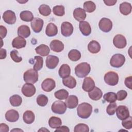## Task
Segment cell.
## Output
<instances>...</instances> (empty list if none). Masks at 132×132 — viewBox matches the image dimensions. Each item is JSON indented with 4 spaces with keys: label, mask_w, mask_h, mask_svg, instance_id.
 <instances>
[{
    "label": "cell",
    "mask_w": 132,
    "mask_h": 132,
    "mask_svg": "<svg viewBox=\"0 0 132 132\" xmlns=\"http://www.w3.org/2000/svg\"><path fill=\"white\" fill-rule=\"evenodd\" d=\"M84 10L87 12L91 13L96 9V5L92 1H86L84 3Z\"/></svg>",
    "instance_id": "cell-37"
},
{
    "label": "cell",
    "mask_w": 132,
    "mask_h": 132,
    "mask_svg": "<svg viewBox=\"0 0 132 132\" xmlns=\"http://www.w3.org/2000/svg\"><path fill=\"white\" fill-rule=\"evenodd\" d=\"M69 128L66 126H59L56 128L55 131H64V132H69Z\"/></svg>",
    "instance_id": "cell-51"
},
{
    "label": "cell",
    "mask_w": 132,
    "mask_h": 132,
    "mask_svg": "<svg viewBox=\"0 0 132 132\" xmlns=\"http://www.w3.org/2000/svg\"><path fill=\"white\" fill-rule=\"evenodd\" d=\"M43 21L39 18H34L31 22L30 25L33 31L36 33L40 32L43 26Z\"/></svg>",
    "instance_id": "cell-14"
},
{
    "label": "cell",
    "mask_w": 132,
    "mask_h": 132,
    "mask_svg": "<svg viewBox=\"0 0 132 132\" xmlns=\"http://www.w3.org/2000/svg\"><path fill=\"white\" fill-rule=\"evenodd\" d=\"M62 82L65 86L70 89H73L76 86V80L72 76H69L63 78Z\"/></svg>",
    "instance_id": "cell-29"
},
{
    "label": "cell",
    "mask_w": 132,
    "mask_h": 132,
    "mask_svg": "<svg viewBox=\"0 0 132 132\" xmlns=\"http://www.w3.org/2000/svg\"><path fill=\"white\" fill-rule=\"evenodd\" d=\"M51 109L53 112L62 114L66 111L67 106L64 102L60 101H56L53 103Z\"/></svg>",
    "instance_id": "cell-6"
},
{
    "label": "cell",
    "mask_w": 132,
    "mask_h": 132,
    "mask_svg": "<svg viewBox=\"0 0 132 132\" xmlns=\"http://www.w3.org/2000/svg\"><path fill=\"white\" fill-rule=\"evenodd\" d=\"M131 82H132V77L131 76H128V77H126L125 79V81H124L125 85L129 89H132V83H131Z\"/></svg>",
    "instance_id": "cell-48"
},
{
    "label": "cell",
    "mask_w": 132,
    "mask_h": 132,
    "mask_svg": "<svg viewBox=\"0 0 132 132\" xmlns=\"http://www.w3.org/2000/svg\"><path fill=\"white\" fill-rule=\"evenodd\" d=\"M20 17L22 21L25 22H31L32 20L34 19L32 12L28 10L22 11L20 14Z\"/></svg>",
    "instance_id": "cell-33"
},
{
    "label": "cell",
    "mask_w": 132,
    "mask_h": 132,
    "mask_svg": "<svg viewBox=\"0 0 132 132\" xmlns=\"http://www.w3.org/2000/svg\"><path fill=\"white\" fill-rule=\"evenodd\" d=\"M122 126L127 129H130L132 127V118L131 116H129L127 118L122 120Z\"/></svg>",
    "instance_id": "cell-45"
},
{
    "label": "cell",
    "mask_w": 132,
    "mask_h": 132,
    "mask_svg": "<svg viewBox=\"0 0 132 132\" xmlns=\"http://www.w3.org/2000/svg\"><path fill=\"white\" fill-rule=\"evenodd\" d=\"M91 71L90 64L87 62H82L77 64L75 68V73L79 78L86 77Z\"/></svg>",
    "instance_id": "cell-2"
},
{
    "label": "cell",
    "mask_w": 132,
    "mask_h": 132,
    "mask_svg": "<svg viewBox=\"0 0 132 132\" xmlns=\"http://www.w3.org/2000/svg\"><path fill=\"white\" fill-rule=\"evenodd\" d=\"M73 14L74 19L80 22L84 21L86 18V13L85 11L80 7L75 9Z\"/></svg>",
    "instance_id": "cell-18"
},
{
    "label": "cell",
    "mask_w": 132,
    "mask_h": 132,
    "mask_svg": "<svg viewBox=\"0 0 132 132\" xmlns=\"http://www.w3.org/2000/svg\"><path fill=\"white\" fill-rule=\"evenodd\" d=\"M15 130H16V131H23V130H21V129H12L11 130V131H15Z\"/></svg>",
    "instance_id": "cell-55"
},
{
    "label": "cell",
    "mask_w": 132,
    "mask_h": 132,
    "mask_svg": "<svg viewBox=\"0 0 132 132\" xmlns=\"http://www.w3.org/2000/svg\"><path fill=\"white\" fill-rule=\"evenodd\" d=\"M59 58L54 55H49L46 59V66L50 69H55L58 65Z\"/></svg>",
    "instance_id": "cell-16"
},
{
    "label": "cell",
    "mask_w": 132,
    "mask_h": 132,
    "mask_svg": "<svg viewBox=\"0 0 132 132\" xmlns=\"http://www.w3.org/2000/svg\"><path fill=\"white\" fill-rule=\"evenodd\" d=\"M125 61V58L124 55L121 54L113 55L110 60V64L114 68L121 67Z\"/></svg>",
    "instance_id": "cell-4"
},
{
    "label": "cell",
    "mask_w": 132,
    "mask_h": 132,
    "mask_svg": "<svg viewBox=\"0 0 132 132\" xmlns=\"http://www.w3.org/2000/svg\"><path fill=\"white\" fill-rule=\"evenodd\" d=\"M127 93L125 90H121L119 91L116 94L117 100L118 101H123L124 100L127 96Z\"/></svg>",
    "instance_id": "cell-47"
},
{
    "label": "cell",
    "mask_w": 132,
    "mask_h": 132,
    "mask_svg": "<svg viewBox=\"0 0 132 132\" xmlns=\"http://www.w3.org/2000/svg\"><path fill=\"white\" fill-rule=\"evenodd\" d=\"M58 73L59 76L62 78H64L70 76L71 73V69L70 66L67 64H62L59 68Z\"/></svg>",
    "instance_id": "cell-26"
},
{
    "label": "cell",
    "mask_w": 132,
    "mask_h": 132,
    "mask_svg": "<svg viewBox=\"0 0 132 132\" xmlns=\"http://www.w3.org/2000/svg\"><path fill=\"white\" fill-rule=\"evenodd\" d=\"M36 52L42 56H47L50 52V48L45 44H42L35 48Z\"/></svg>",
    "instance_id": "cell-30"
},
{
    "label": "cell",
    "mask_w": 132,
    "mask_h": 132,
    "mask_svg": "<svg viewBox=\"0 0 132 132\" xmlns=\"http://www.w3.org/2000/svg\"><path fill=\"white\" fill-rule=\"evenodd\" d=\"M62 121L60 118L56 117H52L48 120V125L52 128H57L60 126Z\"/></svg>",
    "instance_id": "cell-32"
},
{
    "label": "cell",
    "mask_w": 132,
    "mask_h": 132,
    "mask_svg": "<svg viewBox=\"0 0 132 132\" xmlns=\"http://www.w3.org/2000/svg\"><path fill=\"white\" fill-rule=\"evenodd\" d=\"M92 112V106L88 103H82L79 104L77 108V112L78 117L82 119L88 118Z\"/></svg>",
    "instance_id": "cell-1"
},
{
    "label": "cell",
    "mask_w": 132,
    "mask_h": 132,
    "mask_svg": "<svg viewBox=\"0 0 132 132\" xmlns=\"http://www.w3.org/2000/svg\"><path fill=\"white\" fill-rule=\"evenodd\" d=\"M39 12L41 15L46 16L51 14V9L49 6L45 4H42L39 7Z\"/></svg>",
    "instance_id": "cell-39"
},
{
    "label": "cell",
    "mask_w": 132,
    "mask_h": 132,
    "mask_svg": "<svg viewBox=\"0 0 132 132\" xmlns=\"http://www.w3.org/2000/svg\"><path fill=\"white\" fill-rule=\"evenodd\" d=\"M131 5L129 3L125 2L122 3L120 5V11L122 14L124 15H127L129 14L131 12Z\"/></svg>",
    "instance_id": "cell-27"
},
{
    "label": "cell",
    "mask_w": 132,
    "mask_h": 132,
    "mask_svg": "<svg viewBox=\"0 0 132 132\" xmlns=\"http://www.w3.org/2000/svg\"><path fill=\"white\" fill-rule=\"evenodd\" d=\"M117 108V105L116 103H110L106 108V112L109 116H112L115 113Z\"/></svg>",
    "instance_id": "cell-44"
},
{
    "label": "cell",
    "mask_w": 132,
    "mask_h": 132,
    "mask_svg": "<svg viewBox=\"0 0 132 132\" xmlns=\"http://www.w3.org/2000/svg\"><path fill=\"white\" fill-rule=\"evenodd\" d=\"M35 114L34 112L30 110H26L23 113V119L24 122L28 124H31L35 120Z\"/></svg>",
    "instance_id": "cell-31"
},
{
    "label": "cell",
    "mask_w": 132,
    "mask_h": 132,
    "mask_svg": "<svg viewBox=\"0 0 132 132\" xmlns=\"http://www.w3.org/2000/svg\"><path fill=\"white\" fill-rule=\"evenodd\" d=\"M35 87L31 84L26 83L24 84L22 88V92L23 94L26 97H31L36 93Z\"/></svg>",
    "instance_id": "cell-11"
},
{
    "label": "cell",
    "mask_w": 132,
    "mask_h": 132,
    "mask_svg": "<svg viewBox=\"0 0 132 132\" xmlns=\"http://www.w3.org/2000/svg\"><path fill=\"white\" fill-rule=\"evenodd\" d=\"M69 58L72 61H77L81 57L80 52L75 49L71 50L68 53Z\"/></svg>",
    "instance_id": "cell-35"
},
{
    "label": "cell",
    "mask_w": 132,
    "mask_h": 132,
    "mask_svg": "<svg viewBox=\"0 0 132 132\" xmlns=\"http://www.w3.org/2000/svg\"><path fill=\"white\" fill-rule=\"evenodd\" d=\"M7 53L6 50L4 48H1L0 50V59H3L6 57Z\"/></svg>",
    "instance_id": "cell-52"
},
{
    "label": "cell",
    "mask_w": 132,
    "mask_h": 132,
    "mask_svg": "<svg viewBox=\"0 0 132 132\" xmlns=\"http://www.w3.org/2000/svg\"><path fill=\"white\" fill-rule=\"evenodd\" d=\"M56 98L59 100H62L66 99L69 95V92L65 89H60L54 93Z\"/></svg>",
    "instance_id": "cell-38"
},
{
    "label": "cell",
    "mask_w": 132,
    "mask_h": 132,
    "mask_svg": "<svg viewBox=\"0 0 132 132\" xmlns=\"http://www.w3.org/2000/svg\"><path fill=\"white\" fill-rule=\"evenodd\" d=\"M9 126L5 124V123H1L0 125V131L1 132H7L9 131Z\"/></svg>",
    "instance_id": "cell-50"
},
{
    "label": "cell",
    "mask_w": 132,
    "mask_h": 132,
    "mask_svg": "<svg viewBox=\"0 0 132 132\" xmlns=\"http://www.w3.org/2000/svg\"><path fill=\"white\" fill-rule=\"evenodd\" d=\"M23 78L26 83L34 84L38 80V71L34 69H29L24 73Z\"/></svg>",
    "instance_id": "cell-3"
},
{
    "label": "cell",
    "mask_w": 132,
    "mask_h": 132,
    "mask_svg": "<svg viewBox=\"0 0 132 132\" xmlns=\"http://www.w3.org/2000/svg\"><path fill=\"white\" fill-rule=\"evenodd\" d=\"M37 103L40 106L44 107L48 103V98L44 94H40L37 97Z\"/></svg>",
    "instance_id": "cell-42"
},
{
    "label": "cell",
    "mask_w": 132,
    "mask_h": 132,
    "mask_svg": "<svg viewBox=\"0 0 132 132\" xmlns=\"http://www.w3.org/2000/svg\"><path fill=\"white\" fill-rule=\"evenodd\" d=\"M104 99L107 102L113 103L117 100L116 94L112 92H109L105 93L103 96Z\"/></svg>",
    "instance_id": "cell-41"
},
{
    "label": "cell",
    "mask_w": 132,
    "mask_h": 132,
    "mask_svg": "<svg viewBox=\"0 0 132 132\" xmlns=\"http://www.w3.org/2000/svg\"><path fill=\"white\" fill-rule=\"evenodd\" d=\"M18 52L16 50H12L10 52V57L12 60L15 62H20L22 60V58L18 56Z\"/></svg>",
    "instance_id": "cell-46"
},
{
    "label": "cell",
    "mask_w": 132,
    "mask_h": 132,
    "mask_svg": "<svg viewBox=\"0 0 132 132\" xmlns=\"http://www.w3.org/2000/svg\"><path fill=\"white\" fill-rule=\"evenodd\" d=\"M79 28L81 34L85 36L90 35L91 32V28L90 24L86 21H82L79 23Z\"/></svg>",
    "instance_id": "cell-20"
},
{
    "label": "cell",
    "mask_w": 132,
    "mask_h": 132,
    "mask_svg": "<svg viewBox=\"0 0 132 132\" xmlns=\"http://www.w3.org/2000/svg\"><path fill=\"white\" fill-rule=\"evenodd\" d=\"M45 130H46V131H49L48 129H45V128L44 127H42V128H41L40 129H39L38 131H45Z\"/></svg>",
    "instance_id": "cell-54"
},
{
    "label": "cell",
    "mask_w": 132,
    "mask_h": 132,
    "mask_svg": "<svg viewBox=\"0 0 132 132\" xmlns=\"http://www.w3.org/2000/svg\"><path fill=\"white\" fill-rule=\"evenodd\" d=\"M104 3L107 6H113L117 2V0H107L104 1Z\"/></svg>",
    "instance_id": "cell-53"
},
{
    "label": "cell",
    "mask_w": 132,
    "mask_h": 132,
    "mask_svg": "<svg viewBox=\"0 0 132 132\" xmlns=\"http://www.w3.org/2000/svg\"><path fill=\"white\" fill-rule=\"evenodd\" d=\"M0 32H1V39H3V38H4L7 33V29L5 27L1 25L0 26Z\"/></svg>",
    "instance_id": "cell-49"
},
{
    "label": "cell",
    "mask_w": 132,
    "mask_h": 132,
    "mask_svg": "<svg viewBox=\"0 0 132 132\" xmlns=\"http://www.w3.org/2000/svg\"><path fill=\"white\" fill-rule=\"evenodd\" d=\"M78 103V99L75 95H70L68 96L65 101V104L67 107L70 109H73L77 107Z\"/></svg>",
    "instance_id": "cell-19"
},
{
    "label": "cell",
    "mask_w": 132,
    "mask_h": 132,
    "mask_svg": "<svg viewBox=\"0 0 132 132\" xmlns=\"http://www.w3.org/2000/svg\"><path fill=\"white\" fill-rule=\"evenodd\" d=\"M102 95L103 93L101 90L95 86L91 91L88 92L89 97L93 101L99 100L102 97Z\"/></svg>",
    "instance_id": "cell-22"
},
{
    "label": "cell",
    "mask_w": 132,
    "mask_h": 132,
    "mask_svg": "<svg viewBox=\"0 0 132 132\" xmlns=\"http://www.w3.org/2000/svg\"><path fill=\"white\" fill-rule=\"evenodd\" d=\"M95 87V82L93 79L90 77H85L84 79V82L82 85V89L86 92H89L91 91Z\"/></svg>",
    "instance_id": "cell-15"
},
{
    "label": "cell",
    "mask_w": 132,
    "mask_h": 132,
    "mask_svg": "<svg viewBox=\"0 0 132 132\" xmlns=\"http://www.w3.org/2000/svg\"><path fill=\"white\" fill-rule=\"evenodd\" d=\"M104 79L107 85L110 86H115L118 83L119 76L117 73L113 71H110L105 74Z\"/></svg>",
    "instance_id": "cell-5"
},
{
    "label": "cell",
    "mask_w": 132,
    "mask_h": 132,
    "mask_svg": "<svg viewBox=\"0 0 132 132\" xmlns=\"http://www.w3.org/2000/svg\"><path fill=\"white\" fill-rule=\"evenodd\" d=\"M10 104L14 107H18L20 106L22 102V97L17 94H14L11 96L9 98Z\"/></svg>",
    "instance_id": "cell-36"
},
{
    "label": "cell",
    "mask_w": 132,
    "mask_h": 132,
    "mask_svg": "<svg viewBox=\"0 0 132 132\" xmlns=\"http://www.w3.org/2000/svg\"><path fill=\"white\" fill-rule=\"evenodd\" d=\"M32 60L34 61V69L37 71L41 70L42 68L43 64V58L40 56H36Z\"/></svg>",
    "instance_id": "cell-34"
},
{
    "label": "cell",
    "mask_w": 132,
    "mask_h": 132,
    "mask_svg": "<svg viewBox=\"0 0 132 132\" xmlns=\"http://www.w3.org/2000/svg\"><path fill=\"white\" fill-rule=\"evenodd\" d=\"M3 19L6 23L12 25L15 23L16 16L15 13L10 10H7L3 14Z\"/></svg>",
    "instance_id": "cell-12"
},
{
    "label": "cell",
    "mask_w": 132,
    "mask_h": 132,
    "mask_svg": "<svg viewBox=\"0 0 132 132\" xmlns=\"http://www.w3.org/2000/svg\"><path fill=\"white\" fill-rule=\"evenodd\" d=\"M18 35L19 37L23 38H28L30 35V30L27 25H21L18 28Z\"/></svg>",
    "instance_id": "cell-24"
},
{
    "label": "cell",
    "mask_w": 132,
    "mask_h": 132,
    "mask_svg": "<svg viewBox=\"0 0 132 132\" xmlns=\"http://www.w3.org/2000/svg\"><path fill=\"white\" fill-rule=\"evenodd\" d=\"M113 43L117 48H123L126 46V39L124 36L118 34L116 35L113 38Z\"/></svg>",
    "instance_id": "cell-9"
},
{
    "label": "cell",
    "mask_w": 132,
    "mask_h": 132,
    "mask_svg": "<svg viewBox=\"0 0 132 132\" xmlns=\"http://www.w3.org/2000/svg\"><path fill=\"white\" fill-rule=\"evenodd\" d=\"M53 13L57 16H63L65 14L64 7L62 5L55 6L53 8Z\"/></svg>",
    "instance_id": "cell-40"
},
{
    "label": "cell",
    "mask_w": 132,
    "mask_h": 132,
    "mask_svg": "<svg viewBox=\"0 0 132 132\" xmlns=\"http://www.w3.org/2000/svg\"><path fill=\"white\" fill-rule=\"evenodd\" d=\"M50 46L53 51L57 53L61 52L64 49L63 43L58 40H54L51 41Z\"/></svg>",
    "instance_id": "cell-21"
},
{
    "label": "cell",
    "mask_w": 132,
    "mask_h": 132,
    "mask_svg": "<svg viewBox=\"0 0 132 132\" xmlns=\"http://www.w3.org/2000/svg\"><path fill=\"white\" fill-rule=\"evenodd\" d=\"M74 132H88L89 131V126L84 123H79L76 125L74 129Z\"/></svg>",
    "instance_id": "cell-43"
},
{
    "label": "cell",
    "mask_w": 132,
    "mask_h": 132,
    "mask_svg": "<svg viewBox=\"0 0 132 132\" xmlns=\"http://www.w3.org/2000/svg\"><path fill=\"white\" fill-rule=\"evenodd\" d=\"M116 111L118 118L121 120H123L129 116V110L126 106H119L117 107Z\"/></svg>",
    "instance_id": "cell-8"
},
{
    "label": "cell",
    "mask_w": 132,
    "mask_h": 132,
    "mask_svg": "<svg viewBox=\"0 0 132 132\" xmlns=\"http://www.w3.org/2000/svg\"><path fill=\"white\" fill-rule=\"evenodd\" d=\"M55 86L56 84L55 80L50 78H47L44 80L41 84V87L43 90L47 92L52 91Z\"/></svg>",
    "instance_id": "cell-13"
},
{
    "label": "cell",
    "mask_w": 132,
    "mask_h": 132,
    "mask_svg": "<svg viewBox=\"0 0 132 132\" xmlns=\"http://www.w3.org/2000/svg\"><path fill=\"white\" fill-rule=\"evenodd\" d=\"M88 50L90 53L92 54H96L100 51L101 45L96 41L92 40L88 44Z\"/></svg>",
    "instance_id": "cell-28"
},
{
    "label": "cell",
    "mask_w": 132,
    "mask_h": 132,
    "mask_svg": "<svg viewBox=\"0 0 132 132\" xmlns=\"http://www.w3.org/2000/svg\"><path fill=\"white\" fill-rule=\"evenodd\" d=\"M98 26L102 31L105 32H108L112 29V22L110 19L106 18H103L100 21Z\"/></svg>",
    "instance_id": "cell-7"
},
{
    "label": "cell",
    "mask_w": 132,
    "mask_h": 132,
    "mask_svg": "<svg viewBox=\"0 0 132 132\" xmlns=\"http://www.w3.org/2000/svg\"><path fill=\"white\" fill-rule=\"evenodd\" d=\"M5 118L7 121L10 122H14L19 119V114L16 110L10 109L5 113Z\"/></svg>",
    "instance_id": "cell-17"
},
{
    "label": "cell",
    "mask_w": 132,
    "mask_h": 132,
    "mask_svg": "<svg viewBox=\"0 0 132 132\" xmlns=\"http://www.w3.org/2000/svg\"><path fill=\"white\" fill-rule=\"evenodd\" d=\"M26 44V41L22 37H15L12 42V46L13 47L19 49L24 47Z\"/></svg>",
    "instance_id": "cell-23"
},
{
    "label": "cell",
    "mask_w": 132,
    "mask_h": 132,
    "mask_svg": "<svg viewBox=\"0 0 132 132\" xmlns=\"http://www.w3.org/2000/svg\"><path fill=\"white\" fill-rule=\"evenodd\" d=\"M73 32V26L71 23L69 22H64L61 25V34L68 37L70 36Z\"/></svg>",
    "instance_id": "cell-10"
},
{
    "label": "cell",
    "mask_w": 132,
    "mask_h": 132,
    "mask_svg": "<svg viewBox=\"0 0 132 132\" xmlns=\"http://www.w3.org/2000/svg\"><path fill=\"white\" fill-rule=\"evenodd\" d=\"M57 33L58 28L56 25L53 23H48L45 29L46 35L48 37H53L56 36Z\"/></svg>",
    "instance_id": "cell-25"
}]
</instances>
